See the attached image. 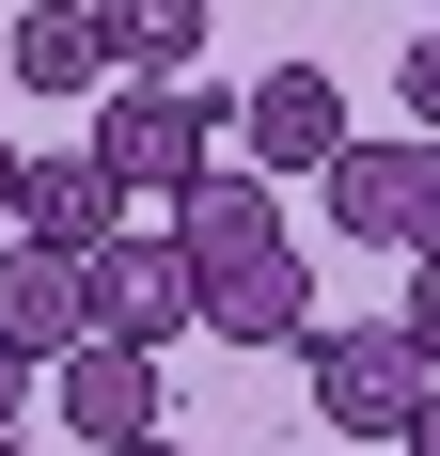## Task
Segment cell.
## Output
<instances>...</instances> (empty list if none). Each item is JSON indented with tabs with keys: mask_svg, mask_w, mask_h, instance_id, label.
<instances>
[{
	"mask_svg": "<svg viewBox=\"0 0 440 456\" xmlns=\"http://www.w3.org/2000/svg\"><path fill=\"white\" fill-rule=\"evenodd\" d=\"M79 142H94V174H110V189H158V205H189V189L236 158V110H220L205 79H110Z\"/></svg>",
	"mask_w": 440,
	"mask_h": 456,
	"instance_id": "1",
	"label": "cell"
},
{
	"mask_svg": "<svg viewBox=\"0 0 440 456\" xmlns=\"http://www.w3.org/2000/svg\"><path fill=\"white\" fill-rule=\"evenodd\" d=\"M314 189H330V236H346V252H394V268L440 252V142L425 126H409V142H346Z\"/></svg>",
	"mask_w": 440,
	"mask_h": 456,
	"instance_id": "2",
	"label": "cell"
},
{
	"mask_svg": "<svg viewBox=\"0 0 440 456\" xmlns=\"http://www.w3.org/2000/svg\"><path fill=\"white\" fill-rule=\"evenodd\" d=\"M299 378H314V425H346V441H409V410L440 394V378H425V346H409L394 315L314 330V346H299Z\"/></svg>",
	"mask_w": 440,
	"mask_h": 456,
	"instance_id": "3",
	"label": "cell"
},
{
	"mask_svg": "<svg viewBox=\"0 0 440 456\" xmlns=\"http://www.w3.org/2000/svg\"><path fill=\"white\" fill-rule=\"evenodd\" d=\"M94 268V330L110 346H174V330H205V268H189V236H110V252H79Z\"/></svg>",
	"mask_w": 440,
	"mask_h": 456,
	"instance_id": "4",
	"label": "cell"
},
{
	"mask_svg": "<svg viewBox=\"0 0 440 456\" xmlns=\"http://www.w3.org/2000/svg\"><path fill=\"white\" fill-rule=\"evenodd\" d=\"M79 346H94V268H79V252H32V236H0V362L63 378Z\"/></svg>",
	"mask_w": 440,
	"mask_h": 456,
	"instance_id": "5",
	"label": "cell"
},
{
	"mask_svg": "<svg viewBox=\"0 0 440 456\" xmlns=\"http://www.w3.org/2000/svg\"><path fill=\"white\" fill-rule=\"evenodd\" d=\"M346 79H330V63H267L252 94H236V158H252V174H330V158H346Z\"/></svg>",
	"mask_w": 440,
	"mask_h": 456,
	"instance_id": "6",
	"label": "cell"
},
{
	"mask_svg": "<svg viewBox=\"0 0 440 456\" xmlns=\"http://www.w3.org/2000/svg\"><path fill=\"white\" fill-rule=\"evenodd\" d=\"M47 425H63L79 456H126V441H174V394H158V362H142V346H110V330H94L79 362L47 378Z\"/></svg>",
	"mask_w": 440,
	"mask_h": 456,
	"instance_id": "7",
	"label": "cell"
},
{
	"mask_svg": "<svg viewBox=\"0 0 440 456\" xmlns=\"http://www.w3.org/2000/svg\"><path fill=\"white\" fill-rule=\"evenodd\" d=\"M205 346H314V268H299V236L283 252H236V268H205Z\"/></svg>",
	"mask_w": 440,
	"mask_h": 456,
	"instance_id": "8",
	"label": "cell"
},
{
	"mask_svg": "<svg viewBox=\"0 0 440 456\" xmlns=\"http://www.w3.org/2000/svg\"><path fill=\"white\" fill-rule=\"evenodd\" d=\"M16 236H32V252H110V236H126V189L94 174V142H63V158L16 174Z\"/></svg>",
	"mask_w": 440,
	"mask_h": 456,
	"instance_id": "9",
	"label": "cell"
},
{
	"mask_svg": "<svg viewBox=\"0 0 440 456\" xmlns=\"http://www.w3.org/2000/svg\"><path fill=\"white\" fill-rule=\"evenodd\" d=\"M126 79V63H110V16H94V0H32V16H16V94H110Z\"/></svg>",
	"mask_w": 440,
	"mask_h": 456,
	"instance_id": "10",
	"label": "cell"
},
{
	"mask_svg": "<svg viewBox=\"0 0 440 456\" xmlns=\"http://www.w3.org/2000/svg\"><path fill=\"white\" fill-rule=\"evenodd\" d=\"M174 236H189V268H236V252H283V189L252 174V158H220L205 189L174 205Z\"/></svg>",
	"mask_w": 440,
	"mask_h": 456,
	"instance_id": "11",
	"label": "cell"
},
{
	"mask_svg": "<svg viewBox=\"0 0 440 456\" xmlns=\"http://www.w3.org/2000/svg\"><path fill=\"white\" fill-rule=\"evenodd\" d=\"M94 16H110V63L126 79H189L220 47V0H94Z\"/></svg>",
	"mask_w": 440,
	"mask_h": 456,
	"instance_id": "12",
	"label": "cell"
},
{
	"mask_svg": "<svg viewBox=\"0 0 440 456\" xmlns=\"http://www.w3.org/2000/svg\"><path fill=\"white\" fill-rule=\"evenodd\" d=\"M394 94H409V126L440 142V32H425V47H394Z\"/></svg>",
	"mask_w": 440,
	"mask_h": 456,
	"instance_id": "13",
	"label": "cell"
},
{
	"mask_svg": "<svg viewBox=\"0 0 440 456\" xmlns=\"http://www.w3.org/2000/svg\"><path fill=\"white\" fill-rule=\"evenodd\" d=\"M394 330H409V346H425V378H440V252H425V268H409V299H394Z\"/></svg>",
	"mask_w": 440,
	"mask_h": 456,
	"instance_id": "14",
	"label": "cell"
},
{
	"mask_svg": "<svg viewBox=\"0 0 440 456\" xmlns=\"http://www.w3.org/2000/svg\"><path fill=\"white\" fill-rule=\"evenodd\" d=\"M32 394H47V378H32V362H0V441H16V410H32Z\"/></svg>",
	"mask_w": 440,
	"mask_h": 456,
	"instance_id": "15",
	"label": "cell"
},
{
	"mask_svg": "<svg viewBox=\"0 0 440 456\" xmlns=\"http://www.w3.org/2000/svg\"><path fill=\"white\" fill-rule=\"evenodd\" d=\"M394 456H440V394H425V410H409V441H394Z\"/></svg>",
	"mask_w": 440,
	"mask_h": 456,
	"instance_id": "16",
	"label": "cell"
},
{
	"mask_svg": "<svg viewBox=\"0 0 440 456\" xmlns=\"http://www.w3.org/2000/svg\"><path fill=\"white\" fill-rule=\"evenodd\" d=\"M16 174H32V158H16V142H0V236H16Z\"/></svg>",
	"mask_w": 440,
	"mask_h": 456,
	"instance_id": "17",
	"label": "cell"
},
{
	"mask_svg": "<svg viewBox=\"0 0 440 456\" xmlns=\"http://www.w3.org/2000/svg\"><path fill=\"white\" fill-rule=\"evenodd\" d=\"M126 456H189V441H126Z\"/></svg>",
	"mask_w": 440,
	"mask_h": 456,
	"instance_id": "18",
	"label": "cell"
},
{
	"mask_svg": "<svg viewBox=\"0 0 440 456\" xmlns=\"http://www.w3.org/2000/svg\"><path fill=\"white\" fill-rule=\"evenodd\" d=\"M0 456H32V441H0Z\"/></svg>",
	"mask_w": 440,
	"mask_h": 456,
	"instance_id": "19",
	"label": "cell"
},
{
	"mask_svg": "<svg viewBox=\"0 0 440 456\" xmlns=\"http://www.w3.org/2000/svg\"><path fill=\"white\" fill-rule=\"evenodd\" d=\"M425 16H440V0H425Z\"/></svg>",
	"mask_w": 440,
	"mask_h": 456,
	"instance_id": "20",
	"label": "cell"
}]
</instances>
